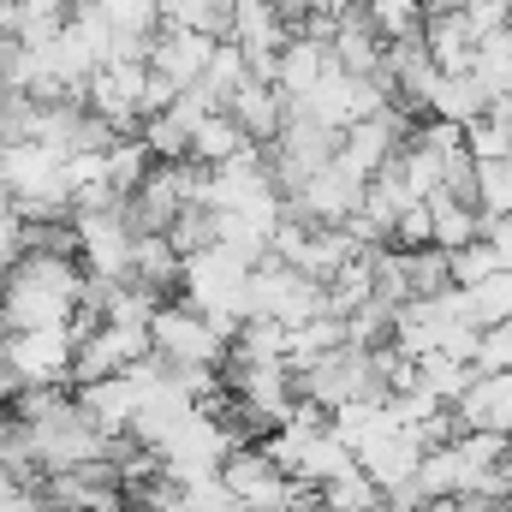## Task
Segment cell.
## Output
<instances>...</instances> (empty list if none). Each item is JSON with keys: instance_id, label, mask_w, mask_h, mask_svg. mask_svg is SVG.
Wrapping results in <instances>:
<instances>
[{"instance_id": "6da1fadb", "label": "cell", "mask_w": 512, "mask_h": 512, "mask_svg": "<svg viewBox=\"0 0 512 512\" xmlns=\"http://www.w3.org/2000/svg\"><path fill=\"white\" fill-rule=\"evenodd\" d=\"M84 262L72 251H24L6 280H0V328L24 334V328H60L78 316L84 304Z\"/></svg>"}, {"instance_id": "7a4b0ae2", "label": "cell", "mask_w": 512, "mask_h": 512, "mask_svg": "<svg viewBox=\"0 0 512 512\" xmlns=\"http://www.w3.org/2000/svg\"><path fill=\"white\" fill-rule=\"evenodd\" d=\"M251 256H239L233 245H209V251L185 256V280H179V298L197 304V310H239L251 316Z\"/></svg>"}, {"instance_id": "3957f363", "label": "cell", "mask_w": 512, "mask_h": 512, "mask_svg": "<svg viewBox=\"0 0 512 512\" xmlns=\"http://www.w3.org/2000/svg\"><path fill=\"white\" fill-rule=\"evenodd\" d=\"M143 90H149V60H102L84 84V108L102 114L120 137L143 131Z\"/></svg>"}, {"instance_id": "277c9868", "label": "cell", "mask_w": 512, "mask_h": 512, "mask_svg": "<svg viewBox=\"0 0 512 512\" xmlns=\"http://www.w3.org/2000/svg\"><path fill=\"white\" fill-rule=\"evenodd\" d=\"M72 352H78V334L72 322L60 328H24V334H6L0 328V358L18 370V382H54V387H72Z\"/></svg>"}, {"instance_id": "5b68a950", "label": "cell", "mask_w": 512, "mask_h": 512, "mask_svg": "<svg viewBox=\"0 0 512 512\" xmlns=\"http://www.w3.org/2000/svg\"><path fill=\"white\" fill-rule=\"evenodd\" d=\"M149 334H155V358L161 364H221L227 358V340L209 328V316L185 298L161 304L149 316Z\"/></svg>"}, {"instance_id": "8992f818", "label": "cell", "mask_w": 512, "mask_h": 512, "mask_svg": "<svg viewBox=\"0 0 512 512\" xmlns=\"http://www.w3.org/2000/svg\"><path fill=\"white\" fill-rule=\"evenodd\" d=\"M72 221H78V262H84V274H96V280H131L137 227H131L126 203L90 209V215H72Z\"/></svg>"}, {"instance_id": "52a82bcc", "label": "cell", "mask_w": 512, "mask_h": 512, "mask_svg": "<svg viewBox=\"0 0 512 512\" xmlns=\"http://www.w3.org/2000/svg\"><path fill=\"white\" fill-rule=\"evenodd\" d=\"M298 393H310L316 405H346V399H364V393H387L382 370L370 358V346H340L328 358H316L304 376H298Z\"/></svg>"}, {"instance_id": "ba28073f", "label": "cell", "mask_w": 512, "mask_h": 512, "mask_svg": "<svg viewBox=\"0 0 512 512\" xmlns=\"http://www.w3.org/2000/svg\"><path fill=\"white\" fill-rule=\"evenodd\" d=\"M364 173H352L340 155L328 161V167H316L310 179H304V191L292 197V209L304 215V221H316V227H346L358 209H364Z\"/></svg>"}, {"instance_id": "9c48e42d", "label": "cell", "mask_w": 512, "mask_h": 512, "mask_svg": "<svg viewBox=\"0 0 512 512\" xmlns=\"http://www.w3.org/2000/svg\"><path fill=\"white\" fill-rule=\"evenodd\" d=\"M423 441H417V429H405V423H393V429H376L370 441H358V465L393 489V483H405V477H417V465H423Z\"/></svg>"}, {"instance_id": "30bf717a", "label": "cell", "mask_w": 512, "mask_h": 512, "mask_svg": "<svg viewBox=\"0 0 512 512\" xmlns=\"http://www.w3.org/2000/svg\"><path fill=\"white\" fill-rule=\"evenodd\" d=\"M340 60H334V48L322 42V36H304V30H292L286 36V48H280V90H286V102H304L328 72H334Z\"/></svg>"}, {"instance_id": "8fae6325", "label": "cell", "mask_w": 512, "mask_h": 512, "mask_svg": "<svg viewBox=\"0 0 512 512\" xmlns=\"http://www.w3.org/2000/svg\"><path fill=\"white\" fill-rule=\"evenodd\" d=\"M245 54L256 60H280V48H286V36H292V24H286V12L274 6V0H239L233 6V30H227Z\"/></svg>"}, {"instance_id": "7c38bea8", "label": "cell", "mask_w": 512, "mask_h": 512, "mask_svg": "<svg viewBox=\"0 0 512 512\" xmlns=\"http://www.w3.org/2000/svg\"><path fill=\"white\" fill-rule=\"evenodd\" d=\"M453 411H459L465 429H501V435H512V370H495V376L477 370V382L453 399Z\"/></svg>"}, {"instance_id": "4fadbf2b", "label": "cell", "mask_w": 512, "mask_h": 512, "mask_svg": "<svg viewBox=\"0 0 512 512\" xmlns=\"http://www.w3.org/2000/svg\"><path fill=\"white\" fill-rule=\"evenodd\" d=\"M227 108H233V120L251 131V143H262V149H268V143L280 137L286 114H292L286 90H280V84H262V78H251V84H245V90H239V96H233Z\"/></svg>"}, {"instance_id": "5bb4252c", "label": "cell", "mask_w": 512, "mask_h": 512, "mask_svg": "<svg viewBox=\"0 0 512 512\" xmlns=\"http://www.w3.org/2000/svg\"><path fill=\"white\" fill-rule=\"evenodd\" d=\"M423 42H429L441 72H471L477 66V36H471L465 12H429L423 18Z\"/></svg>"}, {"instance_id": "9a60e30c", "label": "cell", "mask_w": 512, "mask_h": 512, "mask_svg": "<svg viewBox=\"0 0 512 512\" xmlns=\"http://www.w3.org/2000/svg\"><path fill=\"white\" fill-rule=\"evenodd\" d=\"M286 346H292V328L280 316H251L239 328V340L227 346V364L233 370H251V364H286Z\"/></svg>"}, {"instance_id": "2e32d148", "label": "cell", "mask_w": 512, "mask_h": 512, "mask_svg": "<svg viewBox=\"0 0 512 512\" xmlns=\"http://www.w3.org/2000/svg\"><path fill=\"white\" fill-rule=\"evenodd\" d=\"M131 280H143L155 292H173L185 280V256L173 251L167 233H137V245H131Z\"/></svg>"}, {"instance_id": "e0dca14e", "label": "cell", "mask_w": 512, "mask_h": 512, "mask_svg": "<svg viewBox=\"0 0 512 512\" xmlns=\"http://www.w3.org/2000/svg\"><path fill=\"white\" fill-rule=\"evenodd\" d=\"M429 114L471 126L477 114H489V90H483V78H477V72H441V84L429 90Z\"/></svg>"}, {"instance_id": "ac0fdd59", "label": "cell", "mask_w": 512, "mask_h": 512, "mask_svg": "<svg viewBox=\"0 0 512 512\" xmlns=\"http://www.w3.org/2000/svg\"><path fill=\"white\" fill-rule=\"evenodd\" d=\"M245 143H251V131L233 120V108H215L209 120H197V131H191V161L221 167V161H233Z\"/></svg>"}, {"instance_id": "d6986e66", "label": "cell", "mask_w": 512, "mask_h": 512, "mask_svg": "<svg viewBox=\"0 0 512 512\" xmlns=\"http://www.w3.org/2000/svg\"><path fill=\"white\" fill-rule=\"evenodd\" d=\"M423 203L435 209V245H441V251H459V245L483 239V209H477V203H459V197H447V191H435V197H423Z\"/></svg>"}, {"instance_id": "ffe728a7", "label": "cell", "mask_w": 512, "mask_h": 512, "mask_svg": "<svg viewBox=\"0 0 512 512\" xmlns=\"http://www.w3.org/2000/svg\"><path fill=\"white\" fill-rule=\"evenodd\" d=\"M316 495H322V507H328V512H376V507H382V483H376L364 465H346V471H340V477H328Z\"/></svg>"}, {"instance_id": "44dd1931", "label": "cell", "mask_w": 512, "mask_h": 512, "mask_svg": "<svg viewBox=\"0 0 512 512\" xmlns=\"http://www.w3.org/2000/svg\"><path fill=\"white\" fill-rule=\"evenodd\" d=\"M245 84H251V54H245L233 36H221V42H215V60H209V72H203V90L227 108Z\"/></svg>"}, {"instance_id": "7402d4cb", "label": "cell", "mask_w": 512, "mask_h": 512, "mask_svg": "<svg viewBox=\"0 0 512 512\" xmlns=\"http://www.w3.org/2000/svg\"><path fill=\"white\" fill-rule=\"evenodd\" d=\"M477 382V364L471 358H447V352H429V358H417V387H429L435 399H459L465 387Z\"/></svg>"}, {"instance_id": "603a6c76", "label": "cell", "mask_w": 512, "mask_h": 512, "mask_svg": "<svg viewBox=\"0 0 512 512\" xmlns=\"http://www.w3.org/2000/svg\"><path fill=\"white\" fill-rule=\"evenodd\" d=\"M149 167H155V149L143 143V131H137V137H120V143L108 149V179H114L120 197H131V191L149 179Z\"/></svg>"}, {"instance_id": "cb8c5ba5", "label": "cell", "mask_w": 512, "mask_h": 512, "mask_svg": "<svg viewBox=\"0 0 512 512\" xmlns=\"http://www.w3.org/2000/svg\"><path fill=\"white\" fill-rule=\"evenodd\" d=\"M471 72L483 78L489 102H495V96H507V90H512V24L477 42V66H471Z\"/></svg>"}, {"instance_id": "d4e9b609", "label": "cell", "mask_w": 512, "mask_h": 512, "mask_svg": "<svg viewBox=\"0 0 512 512\" xmlns=\"http://www.w3.org/2000/svg\"><path fill=\"white\" fill-rule=\"evenodd\" d=\"M423 18H429L423 0H370V24H376L382 42H411V36H423Z\"/></svg>"}, {"instance_id": "484cf974", "label": "cell", "mask_w": 512, "mask_h": 512, "mask_svg": "<svg viewBox=\"0 0 512 512\" xmlns=\"http://www.w3.org/2000/svg\"><path fill=\"white\" fill-rule=\"evenodd\" d=\"M447 268H453V286H483L489 274L507 268V256L495 251V239H471V245L447 251Z\"/></svg>"}, {"instance_id": "4316f807", "label": "cell", "mask_w": 512, "mask_h": 512, "mask_svg": "<svg viewBox=\"0 0 512 512\" xmlns=\"http://www.w3.org/2000/svg\"><path fill=\"white\" fill-rule=\"evenodd\" d=\"M471 322H477V328L512 322V262L501 274H489L483 286H471Z\"/></svg>"}, {"instance_id": "83f0119b", "label": "cell", "mask_w": 512, "mask_h": 512, "mask_svg": "<svg viewBox=\"0 0 512 512\" xmlns=\"http://www.w3.org/2000/svg\"><path fill=\"white\" fill-rule=\"evenodd\" d=\"M465 149H471L477 161H507L512 155V120H501L495 108L477 114V120L465 126Z\"/></svg>"}, {"instance_id": "f1b7e54d", "label": "cell", "mask_w": 512, "mask_h": 512, "mask_svg": "<svg viewBox=\"0 0 512 512\" xmlns=\"http://www.w3.org/2000/svg\"><path fill=\"white\" fill-rule=\"evenodd\" d=\"M405 268H411V298H435L441 286H453V268H447V251L441 245L405 251Z\"/></svg>"}, {"instance_id": "f546056e", "label": "cell", "mask_w": 512, "mask_h": 512, "mask_svg": "<svg viewBox=\"0 0 512 512\" xmlns=\"http://www.w3.org/2000/svg\"><path fill=\"white\" fill-rule=\"evenodd\" d=\"M143 143L155 149V161H185L191 155V126L179 114H149L143 120Z\"/></svg>"}, {"instance_id": "4dcf8cb0", "label": "cell", "mask_w": 512, "mask_h": 512, "mask_svg": "<svg viewBox=\"0 0 512 512\" xmlns=\"http://www.w3.org/2000/svg\"><path fill=\"white\" fill-rule=\"evenodd\" d=\"M167 239H173V251H179V256L209 251V245H215V209H203V203L179 209V221L167 227Z\"/></svg>"}, {"instance_id": "1f68e13d", "label": "cell", "mask_w": 512, "mask_h": 512, "mask_svg": "<svg viewBox=\"0 0 512 512\" xmlns=\"http://www.w3.org/2000/svg\"><path fill=\"white\" fill-rule=\"evenodd\" d=\"M477 209L507 215L512 209V155L507 161H477Z\"/></svg>"}, {"instance_id": "d6a6232c", "label": "cell", "mask_w": 512, "mask_h": 512, "mask_svg": "<svg viewBox=\"0 0 512 512\" xmlns=\"http://www.w3.org/2000/svg\"><path fill=\"white\" fill-rule=\"evenodd\" d=\"M393 245H399V251H423V245H435V209H429L423 197L405 203V215H399V227H393Z\"/></svg>"}, {"instance_id": "836d02e7", "label": "cell", "mask_w": 512, "mask_h": 512, "mask_svg": "<svg viewBox=\"0 0 512 512\" xmlns=\"http://www.w3.org/2000/svg\"><path fill=\"white\" fill-rule=\"evenodd\" d=\"M483 376H495V370H512V322H495V328H483V340H477V358H471Z\"/></svg>"}, {"instance_id": "e575fe53", "label": "cell", "mask_w": 512, "mask_h": 512, "mask_svg": "<svg viewBox=\"0 0 512 512\" xmlns=\"http://www.w3.org/2000/svg\"><path fill=\"white\" fill-rule=\"evenodd\" d=\"M459 12H465V24H471V36H477V42L512 24V0H465Z\"/></svg>"}, {"instance_id": "d590c367", "label": "cell", "mask_w": 512, "mask_h": 512, "mask_svg": "<svg viewBox=\"0 0 512 512\" xmlns=\"http://www.w3.org/2000/svg\"><path fill=\"white\" fill-rule=\"evenodd\" d=\"M483 239H495V251L512 262V209L507 215H483Z\"/></svg>"}, {"instance_id": "8d00e7d4", "label": "cell", "mask_w": 512, "mask_h": 512, "mask_svg": "<svg viewBox=\"0 0 512 512\" xmlns=\"http://www.w3.org/2000/svg\"><path fill=\"white\" fill-rule=\"evenodd\" d=\"M120 512H149V507H143V501H126V507H120Z\"/></svg>"}, {"instance_id": "74e56055", "label": "cell", "mask_w": 512, "mask_h": 512, "mask_svg": "<svg viewBox=\"0 0 512 512\" xmlns=\"http://www.w3.org/2000/svg\"><path fill=\"white\" fill-rule=\"evenodd\" d=\"M376 512H393V507H387V501H382V507H376Z\"/></svg>"}, {"instance_id": "f35d334b", "label": "cell", "mask_w": 512, "mask_h": 512, "mask_svg": "<svg viewBox=\"0 0 512 512\" xmlns=\"http://www.w3.org/2000/svg\"><path fill=\"white\" fill-rule=\"evenodd\" d=\"M501 512H512V501H507V507H501Z\"/></svg>"}]
</instances>
